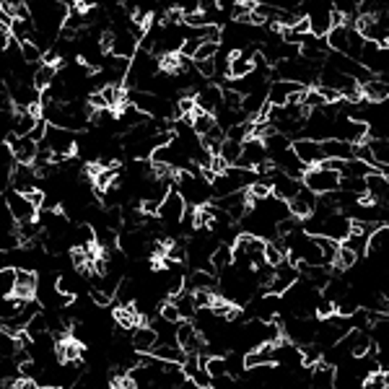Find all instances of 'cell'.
Returning <instances> with one entry per match:
<instances>
[{
    "label": "cell",
    "instance_id": "13",
    "mask_svg": "<svg viewBox=\"0 0 389 389\" xmlns=\"http://www.w3.org/2000/svg\"><path fill=\"white\" fill-rule=\"evenodd\" d=\"M130 343H133V348H135L138 353H151L156 345H159V332L148 325H138L135 330H133Z\"/></svg>",
    "mask_w": 389,
    "mask_h": 389
},
{
    "label": "cell",
    "instance_id": "31",
    "mask_svg": "<svg viewBox=\"0 0 389 389\" xmlns=\"http://www.w3.org/2000/svg\"><path fill=\"white\" fill-rule=\"evenodd\" d=\"M91 301L96 307H112L115 304V293L107 288H91Z\"/></svg>",
    "mask_w": 389,
    "mask_h": 389
},
{
    "label": "cell",
    "instance_id": "40",
    "mask_svg": "<svg viewBox=\"0 0 389 389\" xmlns=\"http://www.w3.org/2000/svg\"><path fill=\"white\" fill-rule=\"evenodd\" d=\"M387 47H389V42H387Z\"/></svg>",
    "mask_w": 389,
    "mask_h": 389
},
{
    "label": "cell",
    "instance_id": "39",
    "mask_svg": "<svg viewBox=\"0 0 389 389\" xmlns=\"http://www.w3.org/2000/svg\"><path fill=\"white\" fill-rule=\"evenodd\" d=\"M179 389H203V387H198V384H195V381H192V379H187V381H184V384H182Z\"/></svg>",
    "mask_w": 389,
    "mask_h": 389
},
{
    "label": "cell",
    "instance_id": "5",
    "mask_svg": "<svg viewBox=\"0 0 389 389\" xmlns=\"http://www.w3.org/2000/svg\"><path fill=\"white\" fill-rule=\"evenodd\" d=\"M3 198H6V208L13 213V218H16L18 223H21V221H36V218H39V208H36L34 203L29 200V195H24V192L6 190L3 192Z\"/></svg>",
    "mask_w": 389,
    "mask_h": 389
},
{
    "label": "cell",
    "instance_id": "30",
    "mask_svg": "<svg viewBox=\"0 0 389 389\" xmlns=\"http://www.w3.org/2000/svg\"><path fill=\"white\" fill-rule=\"evenodd\" d=\"M205 369L210 372V376H213V379H223V376H228L226 355H210V361L205 363Z\"/></svg>",
    "mask_w": 389,
    "mask_h": 389
},
{
    "label": "cell",
    "instance_id": "15",
    "mask_svg": "<svg viewBox=\"0 0 389 389\" xmlns=\"http://www.w3.org/2000/svg\"><path fill=\"white\" fill-rule=\"evenodd\" d=\"M322 148H325L327 159H337V161H353L355 159V143H348V140H322Z\"/></svg>",
    "mask_w": 389,
    "mask_h": 389
},
{
    "label": "cell",
    "instance_id": "4",
    "mask_svg": "<svg viewBox=\"0 0 389 389\" xmlns=\"http://www.w3.org/2000/svg\"><path fill=\"white\" fill-rule=\"evenodd\" d=\"M184 213H187V203L179 195V190H172L161 203V208H159V221H161L163 226L179 231V223L182 218H184Z\"/></svg>",
    "mask_w": 389,
    "mask_h": 389
},
{
    "label": "cell",
    "instance_id": "23",
    "mask_svg": "<svg viewBox=\"0 0 389 389\" xmlns=\"http://www.w3.org/2000/svg\"><path fill=\"white\" fill-rule=\"evenodd\" d=\"M57 75H60V73H57V65H47V63L36 65L34 86H36L39 91H47L54 81H57Z\"/></svg>",
    "mask_w": 389,
    "mask_h": 389
},
{
    "label": "cell",
    "instance_id": "21",
    "mask_svg": "<svg viewBox=\"0 0 389 389\" xmlns=\"http://www.w3.org/2000/svg\"><path fill=\"white\" fill-rule=\"evenodd\" d=\"M340 174H343V179H348V177H355V179H369L372 174H379V169L369 166V163L361 161V159H353V161H345L343 163Z\"/></svg>",
    "mask_w": 389,
    "mask_h": 389
},
{
    "label": "cell",
    "instance_id": "6",
    "mask_svg": "<svg viewBox=\"0 0 389 389\" xmlns=\"http://www.w3.org/2000/svg\"><path fill=\"white\" fill-rule=\"evenodd\" d=\"M267 145H265V140H260V138H249V140H244V145H242V159H239V169H249V172H257L260 166H265L267 163Z\"/></svg>",
    "mask_w": 389,
    "mask_h": 389
},
{
    "label": "cell",
    "instance_id": "35",
    "mask_svg": "<svg viewBox=\"0 0 389 389\" xmlns=\"http://www.w3.org/2000/svg\"><path fill=\"white\" fill-rule=\"evenodd\" d=\"M363 389H387V374L384 372L372 374L369 379L363 381Z\"/></svg>",
    "mask_w": 389,
    "mask_h": 389
},
{
    "label": "cell",
    "instance_id": "7",
    "mask_svg": "<svg viewBox=\"0 0 389 389\" xmlns=\"http://www.w3.org/2000/svg\"><path fill=\"white\" fill-rule=\"evenodd\" d=\"M293 151H296V156L304 161L307 169H311V166H322V163L327 161L322 143H319V140H311V138H299V140H293Z\"/></svg>",
    "mask_w": 389,
    "mask_h": 389
},
{
    "label": "cell",
    "instance_id": "18",
    "mask_svg": "<svg viewBox=\"0 0 389 389\" xmlns=\"http://www.w3.org/2000/svg\"><path fill=\"white\" fill-rule=\"evenodd\" d=\"M351 31H353V27H335L330 34H327V45H330V50L332 52H343L348 54L351 52Z\"/></svg>",
    "mask_w": 389,
    "mask_h": 389
},
{
    "label": "cell",
    "instance_id": "2",
    "mask_svg": "<svg viewBox=\"0 0 389 389\" xmlns=\"http://www.w3.org/2000/svg\"><path fill=\"white\" fill-rule=\"evenodd\" d=\"M42 148H47L52 156H60V159H71L78 148V135L73 130H65V127H47V135L42 140Z\"/></svg>",
    "mask_w": 389,
    "mask_h": 389
},
{
    "label": "cell",
    "instance_id": "12",
    "mask_svg": "<svg viewBox=\"0 0 389 389\" xmlns=\"http://www.w3.org/2000/svg\"><path fill=\"white\" fill-rule=\"evenodd\" d=\"M309 387L311 389H337V372L335 366L330 363H317L311 369V379H309Z\"/></svg>",
    "mask_w": 389,
    "mask_h": 389
},
{
    "label": "cell",
    "instance_id": "37",
    "mask_svg": "<svg viewBox=\"0 0 389 389\" xmlns=\"http://www.w3.org/2000/svg\"><path fill=\"white\" fill-rule=\"evenodd\" d=\"M242 3H244V0H218V8L231 13V10H234L236 6H242Z\"/></svg>",
    "mask_w": 389,
    "mask_h": 389
},
{
    "label": "cell",
    "instance_id": "32",
    "mask_svg": "<svg viewBox=\"0 0 389 389\" xmlns=\"http://www.w3.org/2000/svg\"><path fill=\"white\" fill-rule=\"evenodd\" d=\"M218 52H221L218 42H203L200 50H198V54H195V63H200V60H213Z\"/></svg>",
    "mask_w": 389,
    "mask_h": 389
},
{
    "label": "cell",
    "instance_id": "36",
    "mask_svg": "<svg viewBox=\"0 0 389 389\" xmlns=\"http://www.w3.org/2000/svg\"><path fill=\"white\" fill-rule=\"evenodd\" d=\"M21 8H27V0H3V13H8V16L16 18Z\"/></svg>",
    "mask_w": 389,
    "mask_h": 389
},
{
    "label": "cell",
    "instance_id": "8",
    "mask_svg": "<svg viewBox=\"0 0 389 389\" xmlns=\"http://www.w3.org/2000/svg\"><path fill=\"white\" fill-rule=\"evenodd\" d=\"M304 89H307V86L296 81H272L270 89H267V101H270L272 107H286L291 101V96L301 94Z\"/></svg>",
    "mask_w": 389,
    "mask_h": 389
},
{
    "label": "cell",
    "instance_id": "20",
    "mask_svg": "<svg viewBox=\"0 0 389 389\" xmlns=\"http://www.w3.org/2000/svg\"><path fill=\"white\" fill-rule=\"evenodd\" d=\"M234 260H236V254H234V247L226 244V242H221L218 244V249L213 252V257H210V265H213V270L221 275L223 270H228V267H234Z\"/></svg>",
    "mask_w": 389,
    "mask_h": 389
},
{
    "label": "cell",
    "instance_id": "1",
    "mask_svg": "<svg viewBox=\"0 0 389 389\" xmlns=\"http://www.w3.org/2000/svg\"><path fill=\"white\" fill-rule=\"evenodd\" d=\"M177 190L184 198L187 208H203V205H210V195H213V184L203 179V172L192 174V172H179L177 174Z\"/></svg>",
    "mask_w": 389,
    "mask_h": 389
},
{
    "label": "cell",
    "instance_id": "33",
    "mask_svg": "<svg viewBox=\"0 0 389 389\" xmlns=\"http://www.w3.org/2000/svg\"><path fill=\"white\" fill-rule=\"evenodd\" d=\"M272 195V187L267 184V182H254L252 187H249V198H252V203H257V200H267Z\"/></svg>",
    "mask_w": 389,
    "mask_h": 389
},
{
    "label": "cell",
    "instance_id": "24",
    "mask_svg": "<svg viewBox=\"0 0 389 389\" xmlns=\"http://www.w3.org/2000/svg\"><path fill=\"white\" fill-rule=\"evenodd\" d=\"M216 115H210V112H203V109H195V115H192V127H195V133L200 138H205L216 127Z\"/></svg>",
    "mask_w": 389,
    "mask_h": 389
},
{
    "label": "cell",
    "instance_id": "19",
    "mask_svg": "<svg viewBox=\"0 0 389 389\" xmlns=\"http://www.w3.org/2000/svg\"><path fill=\"white\" fill-rule=\"evenodd\" d=\"M151 355L159 358V361H163V363H177V366H182V363L187 361V353H184V348H182V345L159 343L154 351H151Z\"/></svg>",
    "mask_w": 389,
    "mask_h": 389
},
{
    "label": "cell",
    "instance_id": "16",
    "mask_svg": "<svg viewBox=\"0 0 389 389\" xmlns=\"http://www.w3.org/2000/svg\"><path fill=\"white\" fill-rule=\"evenodd\" d=\"M39 115H34L31 109H16L13 115V135L16 138H27L34 133V127L39 125Z\"/></svg>",
    "mask_w": 389,
    "mask_h": 389
},
{
    "label": "cell",
    "instance_id": "26",
    "mask_svg": "<svg viewBox=\"0 0 389 389\" xmlns=\"http://www.w3.org/2000/svg\"><path fill=\"white\" fill-rule=\"evenodd\" d=\"M16 281H18L16 267H3V270H0V293H3V299L13 296V291H16Z\"/></svg>",
    "mask_w": 389,
    "mask_h": 389
},
{
    "label": "cell",
    "instance_id": "29",
    "mask_svg": "<svg viewBox=\"0 0 389 389\" xmlns=\"http://www.w3.org/2000/svg\"><path fill=\"white\" fill-rule=\"evenodd\" d=\"M355 263H358V254L351 249V247H340V252H337V260H335V270H353Z\"/></svg>",
    "mask_w": 389,
    "mask_h": 389
},
{
    "label": "cell",
    "instance_id": "25",
    "mask_svg": "<svg viewBox=\"0 0 389 389\" xmlns=\"http://www.w3.org/2000/svg\"><path fill=\"white\" fill-rule=\"evenodd\" d=\"M81 286H83V278L81 275H73V272H65V275L57 278V291L65 293V296H73V299L81 293Z\"/></svg>",
    "mask_w": 389,
    "mask_h": 389
},
{
    "label": "cell",
    "instance_id": "27",
    "mask_svg": "<svg viewBox=\"0 0 389 389\" xmlns=\"http://www.w3.org/2000/svg\"><path fill=\"white\" fill-rule=\"evenodd\" d=\"M242 145L244 143H239V140H228L226 138V143H223V148H221V159H223L228 166H236L239 159H242Z\"/></svg>",
    "mask_w": 389,
    "mask_h": 389
},
{
    "label": "cell",
    "instance_id": "14",
    "mask_svg": "<svg viewBox=\"0 0 389 389\" xmlns=\"http://www.w3.org/2000/svg\"><path fill=\"white\" fill-rule=\"evenodd\" d=\"M195 101H198V109L216 115L218 109H223V91L216 89V86H205V89L198 91Z\"/></svg>",
    "mask_w": 389,
    "mask_h": 389
},
{
    "label": "cell",
    "instance_id": "3",
    "mask_svg": "<svg viewBox=\"0 0 389 389\" xmlns=\"http://www.w3.org/2000/svg\"><path fill=\"white\" fill-rule=\"evenodd\" d=\"M340 182H343V174L330 169V166H311L307 174H304V184H307L311 192H317L319 198L322 195H330V192L340 190Z\"/></svg>",
    "mask_w": 389,
    "mask_h": 389
},
{
    "label": "cell",
    "instance_id": "22",
    "mask_svg": "<svg viewBox=\"0 0 389 389\" xmlns=\"http://www.w3.org/2000/svg\"><path fill=\"white\" fill-rule=\"evenodd\" d=\"M172 304L179 309L182 319H195V314H198V307H195V296H192V291H182V293L172 296Z\"/></svg>",
    "mask_w": 389,
    "mask_h": 389
},
{
    "label": "cell",
    "instance_id": "28",
    "mask_svg": "<svg viewBox=\"0 0 389 389\" xmlns=\"http://www.w3.org/2000/svg\"><path fill=\"white\" fill-rule=\"evenodd\" d=\"M369 145H372L374 159H376V169L381 174V169L389 166V140H369Z\"/></svg>",
    "mask_w": 389,
    "mask_h": 389
},
{
    "label": "cell",
    "instance_id": "11",
    "mask_svg": "<svg viewBox=\"0 0 389 389\" xmlns=\"http://www.w3.org/2000/svg\"><path fill=\"white\" fill-rule=\"evenodd\" d=\"M36 182H39V172H36L34 166L31 163H18L10 184H13V190L29 195L31 190H36Z\"/></svg>",
    "mask_w": 389,
    "mask_h": 389
},
{
    "label": "cell",
    "instance_id": "34",
    "mask_svg": "<svg viewBox=\"0 0 389 389\" xmlns=\"http://www.w3.org/2000/svg\"><path fill=\"white\" fill-rule=\"evenodd\" d=\"M159 314H161L166 322H172V325H179L182 322V314H179V309L174 307L172 301H166V304H161V309H159Z\"/></svg>",
    "mask_w": 389,
    "mask_h": 389
},
{
    "label": "cell",
    "instance_id": "10",
    "mask_svg": "<svg viewBox=\"0 0 389 389\" xmlns=\"http://www.w3.org/2000/svg\"><path fill=\"white\" fill-rule=\"evenodd\" d=\"M6 143H10V148H13V156H16L18 163H31V166H34L36 156H39V143H36L34 138H31V135H27V138L10 135Z\"/></svg>",
    "mask_w": 389,
    "mask_h": 389
},
{
    "label": "cell",
    "instance_id": "38",
    "mask_svg": "<svg viewBox=\"0 0 389 389\" xmlns=\"http://www.w3.org/2000/svg\"><path fill=\"white\" fill-rule=\"evenodd\" d=\"M0 389H24V379H3Z\"/></svg>",
    "mask_w": 389,
    "mask_h": 389
},
{
    "label": "cell",
    "instance_id": "17",
    "mask_svg": "<svg viewBox=\"0 0 389 389\" xmlns=\"http://www.w3.org/2000/svg\"><path fill=\"white\" fill-rule=\"evenodd\" d=\"M218 275L213 270H192L187 275V288L195 293V291H216L218 286Z\"/></svg>",
    "mask_w": 389,
    "mask_h": 389
},
{
    "label": "cell",
    "instance_id": "9",
    "mask_svg": "<svg viewBox=\"0 0 389 389\" xmlns=\"http://www.w3.org/2000/svg\"><path fill=\"white\" fill-rule=\"evenodd\" d=\"M288 205H291V213H293V218L307 221V218H311V216H314V210H317L319 195H317V192H311L307 184H304V187H301V192L293 200H291Z\"/></svg>",
    "mask_w": 389,
    "mask_h": 389
}]
</instances>
